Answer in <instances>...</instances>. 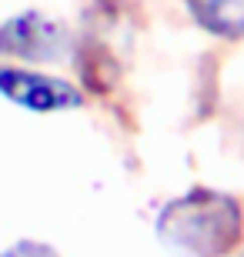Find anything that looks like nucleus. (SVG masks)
Masks as SVG:
<instances>
[{
	"mask_svg": "<svg viewBox=\"0 0 244 257\" xmlns=\"http://www.w3.org/2000/svg\"><path fill=\"white\" fill-rule=\"evenodd\" d=\"M154 234L174 257H227L244 237V207L224 191L191 187L157 210Z\"/></svg>",
	"mask_w": 244,
	"mask_h": 257,
	"instance_id": "f257e3e1",
	"label": "nucleus"
},
{
	"mask_svg": "<svg viewBox=\"0 0 244 257\" xmlns=\"http://www.w3.org/2000/svg\"><path fill=\"white\" fill-rule=\"evenodd\" d=\"M74 54L70 30L44 10H20L0 20V60H20V67L60 64Z\"/></svg>",
	"mask_w": 244,
	"mask_h": 257,
	"instance_id": "f03ea898",
	"label": "nucleus"
},
{
	"mask_svg": "<svg viewBox=\"0 0 244 257\" xmlns=\"http://www.w3.org/2000/svg\"><path fill=\"white\" fill-rule=\"evenodd\" d=\"M0 97L27 114H67L84 107V90L60 74H47L44 67L0 64Z\"/></svg>",
	"mask_w": 244,
	"mask_h": 257,
	"instance_id": "7ed1b4c3",
	"label": "nucleus"
},
{
	"mask_svg": "<svg viewBox=\"0 0 244 257\" xmlns=\"http://www.w3.org/2000/svg\"><path fill=\"white\" fill-rule=\"evenodd\" d=\"M191 20L221 40L244 37V0H184Z\"/></svg>",
	"mask_w": 244,
	"mask_h": 257,
	"instance_id": "20e7f679",
	"label": "nucleus"
},
{
	"mask_svg": "<svg viewBox=\"0 0 244 257\" xmlns=\"http://www.w3.org/2000/svg\"><path fill=\"white\" fill-rule=\"evenodd\" d=\"M0 257H60L50 244H44V240H17L14 247H7V254Z\"/></svg>",
	"mask_w": 244,
	"mask_h": 257,
	"instance_id": "39448f33",
	"label": "nucleus"
},
{
	"mask_svg": "<svg viewBox=\"0 0 244 257\" xmlns=\"http://www.w3.org/2000/svg\"><path fill=\"white\" fill-rule=\"evenodd\" d=\"M237 257H244V250H241V254H237Z\"/></svg>",
	"mask_w": 244,
	"mask_h": 257,
	"instance_id": "423d86ee",
	"label": "nucleus"
}]
</instances>
